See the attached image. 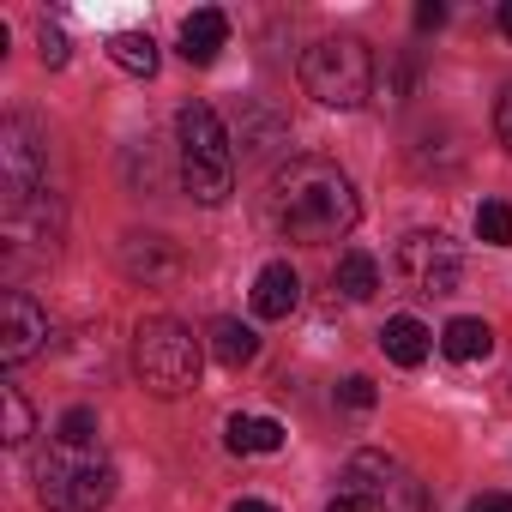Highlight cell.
Returning a JSON list of instances; mask_svg holds the SVG:
<instances>
[{
  "instance_id": "1",
  "label": "cell",
  "mask_w": 512,
  "mask_h": 512,
  "mask_svg": "<svg viewBox=\"0 0 512 512\" xmlns=\"http://www.w3.org/2000/svg\"><path fill=\"white\" fill-rule=\"evenodd\" d=\"M362 217V199L350 187V175L326 157H290L272 175V223L302 241V247H326L338 235H350Z\"/></svg>"
},
{
  "instance_id": "2",
  "label": "cell",
  "mask_w": 512,
  "mask_h": 512,
  "mask_svg": "<svg viewBox=\"0 0 512 512\" xmlns=\"http://www.w3.org/2000/svg\"><path fill=\"white\" fill-rule=\"evenodd\" d=\"M175 139H181V187L199 205H223L229 181H235V157H229V133L217 121L211 103H187L175 115Z\"/></svg>"
},
{
  "instance_id": "3",
  "label": "cell",
  "mask_w": 512,
  "mask_h": 512,
  "mask_svg": "<svg viewBox=\"0 0 512 512\" xmlns=\"http://www.w3.org/2000/svg\"><path fill=\"white\" fill-rule=\"evenodd\" d=\"M37 500L49 512H103L115 500V464L103 452L49 440V452L37 458Z\"/></svg>"
},
{
  "instance_id": "4",
  "label": "cell",
  "mask_w": 512,
  "mask_h": 512,
  "mask_svg": "<svg viewBox=\"0 0 512 512\" xmlns=\"http://www.w3.org/2000/svg\"><path fill=\"white\" fill-rule=\"evenodd\" d=\"M302 91L326 109H362L374 97V55L362 37H326L302 55Z\"/></svg>"
},
{
  "instance_id": "5",
  "label": "cell",
  "mask_w": 512,
  "mask_h": 512,
  "mask_svg": "<svg viewBox=\"0 0 512 512\" xmlns=\"http://www.w3.org/2000/svg\"><path fill=\"white\" fill-rule=\"evenodd\" d=\"M133 368H139V380H145L157 398H181V392L199 386V338H193L181 320L151 314V320H139V332H133Z\"/></svg>"
},
{
  "instance_id": "6",
  "label": "cell",
  "mask_w": 512,
  "mask_h": 512,
  "mask_svg": "<svg viewBox=\"0 0 512 512\" xmlns=\"http://www.w3.org/2000/svg\"><path fill=\"white\" fill-rule=\"evenodd\" d=\"M392 272L404 278L410 296H452L458 278H464V260L440 229H410L392 253Z\"/></svg>"
},
{
  "instance_id": "7",
  "label": "cell",
  "mask_w": 512,
  "mask_h": 512,
  "mask_svg": "<svg viewBox=\"0 0 512 512\" xmlns=\"http://www.w3.org/2000/svg\"><path fill=\"white\" fill-rule=\"evenodd\" d=\"M43 181H49V163H43V145H37L31 121L7 115L0 121V217L31 205L43 193Z\"/></svg>"
},
{
  "instance_id": "8",
  "label": "cell",
  "mask_w": 512,
  "mask_h": 512,
  "mask_svg": "<svg viewBox=\"0 0 512 512\" xmlns=\"http://www.w3.org/2000/svg\"><path fill=\"white\" fill-rule=\"evenodd\" d=\"M0 229H7V272L19 278L25 260H55V241H61V205L49 193H37L31 205L7 211L0 217Z\"/></svg>"
},
{
  "instance_id": "9",
  "label": "cell",
  "mask_w": 512,
  "mask_h": 512,
  "mask_svg": "<svg viewBox=\"0 0 512 512\" xmlns=\"http://www.w3.org/2000/svg\"><path fill=\"white\" fill-rule=\"evenodd\" d=\"M43 344H49V314L25 290H7V296H0V362L25 368Z\"/></svg>"
},
{
  "instance_id": "10",
  "label": "cell",
  "mask_w": 512,
  "mask_h": 512,
  "mask_svg": "<svg viewBox=\"0 0 512 512\" xmlns=\"http://www.w3.org/2000/svg\"><path fill=\"white\" fill-rule=\"evenodd\" d=\"M344 482H350V494H368V500L386 506V512H392L398 494H404V500H422V488L410 482V470H404L392 452H356L350 470H344Z\"/></svg>"
},
{
  "instance_id": "11",
  "label": "cell",
  "mask_w": 512,
  "mask_h": 512,
  "mask_svg": "<svg viewBox=\"0 0 512 512\" xmlns=\"http://www.w3.org/2000/svg\"><path fill=\"white\" fill-rule=\"evenodd\" d=\"M121 272H127L133 284H169V278L181 272V253H175V241H163V235H127V241H121Z\"/></svg>"
},
{
  "instance_id": "12",
  "label": "cell",
  "mask_w": 512,
  "mask_h": 512,
  "mask_svg": "<svg viewBox=\"0 0 512 512\" xmlns=\"http://www.w3.org/2000/svg\"><path fill=\"white\" fill-rule=\"evenodd\" d=\"M296 302H302V278H296V266H290V260L260 266V278H253V314H260V320H290Z\"/></svg>"
},
{
  "instance_id": "13",
  "label": "cell",
  "mask_w": 512,
  "mask_h": 512,
  "mask_svg": "<svg viewBox=\"0 0 512 512\" xmlns=\"http://www.w3.org/2000/svg\"><path fill=\"white\" fill-rule=\"evenodd\" d=\"M223 43H229V19H223L217 7H199V13L181 25V55H187L193 67H211Z\"/></svg>"
},
{
  "instance_id": "14",
  "label": "cell",
  "mask_w": 512,
  "mask_h": 512,
  "mask_svg": "<svg viewBox=\"0 0 512 512\" xmlns=\"http://www.w3.org/2000/svg\"><path fill=\"white\" fill-rule=\"evenodd\" d=\"M440 350H446L452 362H488V356H494V326L476 320V314H458V320L440 326Z\"/></svg>"
},
{
  "instance_id": "15",
  "label": "cell",
  "mask_w": 512,
  "mask_h": 512,
  "mask_svg": "<svg viewBox=\"0 0 512 512\" xmlns=\"http://www.w3.org/2000/svg\"><path fill=\"white\" fill-rule=\"evenodd\" d=\"M380 344H386V356H392L398 368H422V362H428V350H434V332H428L422 320H410V314H398V320H386V332H380Z\"/></svg>"
},
{
  "instance_id": "16",
  "label": "cell",
  "mask_w": 512,
  "mask_h": 512,
  "mask_svg": "<svg viewBox=\"0 0 512 512\" xmlns=\"http://www.w3.org/2000/svg\"><path fill=\"white\" fill-rule=\"evenodd\" d=\"M332 290H338L344 302H374V290H380V266H374V253H362V247L338 253V272H332Z\"/></svg>"
},
{
  "instance_id": "17",
  "label": "cell",
  "mask_w": 512,
  "mask_h": 512,
  "mask_svg": "<svg viewBox=\"0 0 512 512\" xmlns=\"http://www.w3.org/2000/svg\"><path fill=\"white\" fill-rule=\"evenodd\" d=\"M211 356L223 362V368H247L253 356H260V338H253V326H241V320H211Z\"/></svg>"
},
{
  "instance_id": "18",
  "label": "cell",
  "mask_w": 512,
  "mask_h": 512,
  "mask_svg": "<svg viewBox=\"0 0 512 512\" xmlns=\"http://www.w3.org/2000/svg\"><path fill=\"white\" fill-rule=\"evenodd\" d=\"M229 452H284V422H272V416H229Z\"/></svg>"
},
{
  "instance_id": "19",
  "label": "cell",
  "mask_w": 512,
  "mask_h": 512,
  "mask_svg": "<svg viewBox=\"0 0 512 512\" xmlns=\"http://www.w3.org/2000/svg\"><path fill=\"white\" fill-rule=\"evenodd\" d=\"M109 61H115L121 73H133V79H151V73H157V43H151V31H115V37H109Z\"/></svg>"
},
{
  "instance_id": "20",
  "label": "cell",
  "mask_w": 512,
  "mask_h": 512,
  "mask_svg": "<svg viewBox=\"0 0 512 512\" xmlns=\"http://www.w3.org/2000/svg\"><path fill=\"white\" fill-rule=\"evenodd\" d=\"M0 440L7 446H31V434H37V416H31V404H25V392L19 386H0Z\"/></svg>"
},
{
  "instance_id": "21",
  "label": "cell",
  "mask_w": 512,
  "mask_h": 512,
  "mask_svg": "<svg viewBox=\"0 0 512 512\" xmlns=\"http://www.w3.org/2000/svg\"><path fill=\"white\" fill-rule=\"evenodd\" d=\"M476 235L488 247H512V205L506 199H482L476 205Z\"/></svg>"
},
{
  "instance_id": "22",
  "label": "cell",
  "mask_w": 512,
  "mask_h": 512,
  "mask_svg": "<svg viewBox=\"0 0 512 512\" xmlns=\"http://www.w3.org/2000/svg\"><path fill=\"white\" fill-rule=\"evenodd\" d=\"M55 440H61V446H79V452H97V410H85V404L67 410L61 428H55Z\"/></svg>"
},
{
  "instance_id": "23",
  "label": "cell",
  "mask_w": 512,
  "mask_h": 512,
  "mask_svg": "<svg viewBox=\"0 0 512 512\" xmlns=\"http://www.w3.org/2000/svg\"><path fill=\"white\" fill-rule=\"evenodd\" d=\"M338 404H344V410H374V404H380V392H374V380H368V374H350V380L338 386Z\"/></svg>"
},
{
  "instance_id": "24",
  "label": "cell",
  "mask_w": 512,
  "mask_h": 512,
  "mask_svg": "<svg viewBox=\"0 0 512 512\" xmlns=\"http://www.w3.org/2000/svg\"><path fill=\"white\" fill-rule=\"evenodd\" d=\"M37 43H43V67H67V31L61 25H43Z\"/></svg>"
},
{
  "instance_id": "25",
  "label": "cell",
  "mask_w": 512,
  "mask_h": 512,
  "mask_svg": "<svg viewBox=\"0 0 512 512\" xmlns=\"http://www.w3.org/2000/svg\"><path fill=\"white\" fill-rule=\"evenodd\" d=\"M494 133H500V145L512 151V85L500 91V103H494Z\"/></svg>"
},
{
  "instance_id": "26",
  "label": "cell",
  "mask_w": 512,
  "mask_h": 512,
  "mask_svg": "<svg viewBox=\"0 0 512 512\" xmlns=\"http://www.w3.org/2000/svg\"><path fill=\"white\" fill-rule=\"evenodd\" d=\"M326 512H380V506H374L368 494H350V488H344V494H332V500H326Z\"/></svg>"
},
{
  "instance_id": "27",
  "label": "cell",
  "mask_w": 512,
  "mask_h": 512,
  "mask_svg": "<svg viewBox=\"0 0 512 512\" xmlns=\"http://www.w3.org/2000/svg\"><path fill=\"white\" fill-rule=\"evenodd\" d=\"M446 25V7H440V0H422V7H416V31H440Z\"/></svg>"
},
{
  "instance_id": "28",
  "label": "cell",
  "mask_w": 512,
  "mask_h": 512,
  "mask_svg": "<svg viewBox=\"0 0 512 512\" xmlns=\"http://www.w3.org/2000/svg\"><path fill=\"white\" fill-rule=\"evenodd\" d=\"M464 512H512V494H482V500H470Z\"/></svg>"
},
{
  "instance_id": "29",
  "label": "cell",
  "mask_w": 512,
  "mask_h": 512,
  "mask_svg": "<svg viewBox=\"0 0 512 512\" xmlns=\"http://www.w3.org/2000/svg\"><path fill=\"white\" fill-rule=\"evenodd\" d=\"M229 512H278V506H266V500H235Z\"/></svg>"
},
{
  "instance_id": "30",
  "label": "cell",
  "mask_w": 512,
  "mask_h": 512,
  "mask_svg": "<svg viewBox=\"0 0 512 512\" xmlns=\"http://www.w3.org/2000/svg\"><path fill=\"white\" fill-rule=\"evenodd\" d=\"M500 31L512 37V0H500Z\"/></svg>"
}]
</instances>
